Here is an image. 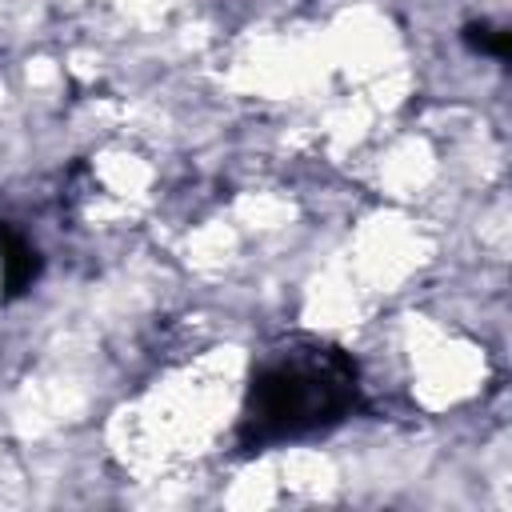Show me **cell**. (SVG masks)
Returning <instances> with one entry per match:
<instances>
[{"label": "cell", "instance_id": "obj_1", "mask_svg": "<svg viewBox=\"0 0 512 512\" xmlns=\"http://www.w3.org/2000/svg\"><path fill=\"white\" fill-rule=\"evenodd\" d=\"M360 404L364 384L352 352L312 332H288L272 340L248 372L236 448L252 456L280 444L328 436L344 420H352Z\"/></svg>", "mask_w": 512, "mask_h": 512}, {"label": "cell", "instance_id": "obj_2", "mask_svg": "<svg viewBox=\"0 0 512 512\" xmlns=\"http://www.w3.org/2000/svg\"><path fill=\"white\" fill-rule=\"evenodd\" d=\"M40 272H44V256H40L36 240L20 224L0 216V288H4V300L32 292Z\"/></svg>", "mask_w": 512, "mask_h": 512}, {"label": "cell", "instance_id": "obj_3", "mask_svg": "<svg viewBox=\"0 0 512 512\" xmlns=\"http://www.w3.org/2000/svg\"><path fill=\"white\" fill-rule=\"evenodd\" d=\"M460 40H464L472 52L492 56V60H508V48H512V32L500 28V24H488V20H472V24H464Z\"/></svg>", "mask_w": 512, "mask_h": 512}]
</instances>
